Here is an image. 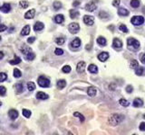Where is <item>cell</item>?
<instances>
[{"label":"cell","instance_id":"obj_11","mask_svg":"<svg viewBox=\"0 0 145 135\" xmlns=\"http://www.w3.org/2000/svg\"><path fill=\"white\" fill-rule=\"evenodd\" d=\"M11 10V5L7 3L4 4L1 7H0V11H2L3 13H9Z\"/></svg>","mask_w":145,"mask_h":135},{"label":"cell","instance_id":"obj_52","mask_svg":"<svg viewBox=\"0 0 145 135\" xmlns=\"http://www.w3.org/2000/svg\"><path fill=\"white\" fill-rule=\"evenodd\" d=\"M79 4H80V2H79V1H74V2L72 3V5H73V6H77V5H79Z\"/></svg>","mask_w":145,"mask_h":135},{"label":"cell","instance_id":"obj_22","mask_svg":"<svg viewBox=\"0 0 145 135\" xmlns=\"http://www.w3.org/2000/svg\"><path fill=\"white\" fill-rule=\"evenodd\" d=\"M88 70H89L91 73L95 74V73L98 72V68L96 67V65H94V64H91L90 66L88 67Z\"/></svg>","mask_w":145,"mask_h":135},{"label":"cell","instance_id":"obj_47","mask_svg":"<svg viewBox=\"0 0 145 135\" xmlns=\"http://www.w3.org/2000/svg\"><path fill=\"white\" fill-rule=\"evenodd\" d=\"M139 128H140V130L144 131L145 130V122H141V123L140 124V127H139Z\"/></svg>","mask_w":145,"mask_h":135},{"label":"cell","instance_id":"obj_18","mask_svg":"<svg viewBox=\"0 0 145 135\" xmlns=\"http://www.w3.org/2000/svg\"><path fill=\"white\" fill-rule=\"evenodd\" d=\"M143 104V102L140 98H135L133 100V106L134 107H140Z\"/></svg>","mask_w":145,"mask_h":135},{"label":"cell","instance_id":"obj_39","mask_svg":"<svg viewBox=\"0 0 145 135\" xmlns=\"http://www.w3.org/2000/svg\"><path fill=\"white\" fill-rule=\"evenodd\" d=\"M119 29H120V31L123 32H129L125 24H121V25L119 26Z\"/></svg>","mask_w":145,"mask_h":135},{"label":"cell","instance_id":"obj_8","mask_svg":"<svg viewBox=\"0 0 145 135\" xmlns=\"http://www.w3.org/2000/svg\"><path fill=\"white\" fill-rule=\"evenodd\" d=\"M108 58H109V53L106 52V51H104V52H102V53H100L99 55H98V58H99L102 62L106 61V59H108Z\"/></svg>","mask_w":145,"mask_h":135},{"label":"cell","instance_id":"obj_50","mask_svg":"<svg viewBox=\"0 0 145 135\" xmlns=\"http://www.w3.org/2000/svg\"><path fill=\"white\" fill-rule=\"evenodd\" d=\"M6 29H7V27L5 26V25H4V24L0 25V32H4V31H5Z\"/></svg>","mask_w":145,"mask_h":135},{"label":"cell","instance_id":"obj_20","mask_svg":"<svg viewBox=\"0 0 145 135\" xmlns=\"http://www.w3.org/2000/svg\"><path fill=\"white\" fill-rule=\"evenodd\" d=\"M87 93H88V95L90 96H94L96 94V88L94 86H90L87 90Z\"/></svg>","mask_w":145,"mask_h":135},{"label":"cell","instance_id":"obj_44","mask_svg":"<svg viewBox=\"0 0 145 135\" xmlns=\"http://www.w3.org/2000/svg\"><path fill=\"white\" fill-rule=\"evenodd\" d=\"M99 16H100L101 18L104 19V18H107V17H108V14H106L105 12H100V13H99Z\"/></svg>","mask_w":145,"mask_h":135},{"label":"cell","instance_id":"obj_3","mask_svg":"<svg viewBox=\"0 0 145 135\" xmlns=\"http://www.w3.org/2000/svg\"><path fill=\"white\" fill-rule=\"evenodd\" d=\"M38 85L42 87H48L50 86V80L44 76H41L38 77Z\"/></svg>","mask_w":145,"mask_h":135},{"label":"cell","instance_id":"obj_2","mask_svg":"<svg viewBox=\"0 0 145 135\" xmlns=\"http://www.w3.org/2000/svg\"><path fill=\"white\" fill-rule=\"evenodd\" d=\"M22 52L27 60H32L36 57L35 53L32 51V50L30 48H25L24 50H22Z\"/></svg>","mask_w":145,"mask_h":135},{"label":"cell","instance_id":"obj_51","mask_svg":"<svg viewBox=\"0 0 145 135\" xmlns=\"http://www.w3.org/2000/svg\"><path fill=\"white\" fill-rule=\"evenodd\" d=\"M140 61H141V63L145 64V53L140 57Z\"/></svg>","mask_w":145,"mask_h":135},{"label":"cell","instance_id":"obj_55","mask_svg":"<svg viewBox=\"0 0 145 135\" xmlns=\"http://www.w3.org/2000/svg\"><path fill=\"white\" fill-rule=\"evenodd\" d=\"M142 13L145 14V6H144V7H143V8H142Z\"/></svg>","mask_w":145,"mask_h":135},{"label":"cell","instance_id":"obj_24","mask_svg":"<svg viewBox=\"0 0 145 135\" xmlns=\"http://www.w3.org/2000/svg\"><path fill=\"white\" fill-rule=\"evenodd\" d=\"M97 42H98V44L101 45V46H105V44H106V39L104 38L103 36H100V37H98V39H97Z\"/></svg>","mask_w":145,"mask_h":135},{"label":"cell","instance_id":"obj_21","mask_svg":"<svg viewBox=\"0 0 145 135\" xmlns=\"http://www.w3.org/2000/svg\"><path fill=\"white\" fill-rule=\"evenodd\" d=\"M54 21H55L56 23H62L64 21V17H63V14H57L54 17Z\"/></svg>","mask_w":145,"mask_h":135},{"label":"cell","instance_id":"obj_36","mask_svg":"<svg viewBox=\"0 0 145 135\" xmlns=\"http://www.w3.org/2000/svg\"><path fill=\"white\" fill-rule=\"evenodd\" d=\"M143 72H144V68H137V69H136V75L141 76V75L143 74Z\"/></svg>","mask_w":145,"mask_h":135},{"label":"cell","instance_id":"obj_45","mask_svg":"<svg viewBox=\"0 0 145 135\" xmlns=\"http://www.w3.org/2000/svg\"><path fill=\"white\" fill-rule=\"evenodd\" d=\"M5 92H6L5 87H4V86H0V94H1V95H4V94H5Z\"/></svg>","mask_w":145,"mask_h":135},{"label":"cell","instance_id":"obj_9","mask_svg":"<svg viewBox=\"0 0 145 135\" xmlns=\"http://www.w3.org/2000/svg\"><path fill=\"white\" fill-rule=\"evenodd\" d=\"M84 68H85V62H83V61H80V62L77 64V67H76L77 72H79V73H83V72L84 71Z\"/></svg>","mask_w":145,"mask_h":135},{"label":"cell","instance_id":"obj_58","mask_svg":"<svg viewBox=\"0 0 145 135\" xmlns=\"http://www.w3.org/2000/svg\"><path fill=\"white\" fill-rule=\"evenodd\" d=\"M0 40H1V37H0Z\"/></svg>","mask_w":145,"mask_h":135},{"label":"cell","instance_id":"obj_19","mask_svg":"<svg viewBox=\"0 0 145 135\" xmlns=\"http://www.w3.org/2000/svg\"><path fill=\"white\" fill-rule=\"evenodd\" d=\"M30 32V26L29 25H26L22 29V32H21V35L23 36H26V35H28Z\"/></svg>","mask_w":145,"mask_h":135},{"label":"cell","instance_id":"obj_27","mask_svg":"<svg viewBox=\"0 0 145 135\" xmlns=\"http://www.w3.org/2000/svg\"><path fill=\"white\" fill-rule=\"evenodd\" d=\"M16 93L17 94H20L24 91V88H23V84L22 83H18L16 85Z\"/></svg>","mask_w":145,"mask_h":135},{"label":"cell","instance_id":"obj_49","mask_svg":"<svg viewBox=\"0 0 145 135\" xmlns=\"http://www.w3.org/2000/svg\"><path fill=\"white\" fill-rule=\"evenodd\" d=\"M120 0H113V4L114 5V6H118L119 4H120Z\"/></svg>","mask_w":145,"mask_h":135},{"label":"cell","instance_id":"obj_56","mask_svg":"<svg viewBox=\"0 0 145 135\" xmlns=\"http://www.w3.org/2000/svg\"><path fill=\"white\" fill-rule=\"evenodd\" d=\"M1 105H2V102H1V101H0V106H1Z\"/></svg>","mask_w":145,"mask_h":135},{"label":"cell","instance_id":"obj_30","mask_svg":"<svg viewBox=\"0 0 145 135\" xmlns=\"http://www.w3.org/2000/svg\"><path fill=\"white\" fill-rule=\"evenodd\" d=\"M21 76H22L21 71H20L18 68H15V69H14V76L16 77V78H18V77H20Z\"/></svg>","mask_w":145,"mask_h":135},{"label":"cell","instance_id":"obj_32","mask_svg":"<svg viewBox=\"0 0 145 135\" xmlns=\"http://www.w3.org/2000/svg\"><path fill=\"white\" fill-rule=\"evenodd\" d=\"M27 88L29 91H33V90H35L36 88V85H35V83H33V82H29L28 84H27Z\"/></svg>","mask_w":145,"mask_h":135},{"label":"cell","instance_id":"obj_6","mask_svg":"<svg viewBox=\"0 0 145 135\" xmlns=\"http://www.w3.org/2000/svg\"><path fill=\"white\" fill-rule=\"evenodd\" d=\"M68 29H69V31L71 33H77L78 31L80 30V26H79V24L77 23V22H72V23H70L69 24V26H68Z\"/></svg>","mask_w":145,"mask_h":135},{"label":"cell","instance_id":"obj_17","mask_svg":"<svg viewBox=\"0 0 145 135\" xmlns=\"http://www.w3.org/2000/svg\"><path fill=\"white\" fill-rule=\"evenodd\" d=\"M36 97L38 99H41V100H45V99H47L49 96H48V94L44 93V92H37V94H36Z\"/></svg>","mask_w":145,"mask_h":135},{"label":"cell","instance_id":"obj_16","mask_svg":"<svg viewBox=\"0 0 145 135\" xmlns=\"http://www.w3.org/2000/svg\"><path fill=\"white\" fill-rule=\"evenodd\" d=\"M80 45H81V40H80L79 38H75V39L71 42V46H72V48H79Z\"/></svg>","mask_w":145,"mask_h":135},{"label":"cell","instance_id":"obj_26","mask_svg":"<svg viewBox=\"0 0 145 135\" xmlns=\"http://www.w3.org/2000/svg\"><path fill=\"white\" fill-rule=\"evenodd\" d=\"M65 86H66V82H65V80H63V79H61V80H59L58 82H57V87H58L59 89L63 88Z\"/></svg>","mask_w":145,"mask_h":135},{"label":"cell","instance_id":"obj_13","mask_svg":"<svg viewBox=\"0 0 145 135\" xmlns=\"http://www.w3.org/2000/svg\"><path fill=\"white\" fill-rule=\"evenodd\" d=\"M35 14H36V10L35 9H31V10H29L28 12L26 13L25 18L26 19H33L34 16H35Z\"/></svg>","mask_w":145,"mask_h":135},{"label":"cell","instance_id":"obj_4","mask_svg":"<svg viewBox=\"0 0 145 135\" xmlns=\"http://www.w3.org/2000/svg\"><path fill=\"white\" fill-rule=\"evenodd\" d=\"M131 22L132 24L136 25V26H139V25H141L144 22V18L142 17V16H140V15L133 16L131 19Z\"/></svg>","mask_w":145,"mask_h":135},{"label":"cell","instance_id":"obj_10","mask_svg":"<svg viewBox=\"0 0 145 135\" xmlns=\"http://www.w3.org/2000/svg\"><path fill=\"white\" fill-rule=\"evenodd\" d=\"M8 115H9V117H10V119H11V120H16V119L18 117V112L16 111V110L12 109V110H10V111L8 112Z\"/></svg>","mask_w":145,"mask_h":135},{"label":"cell","instance_id":"obj_57","mask_svg":"<svg viewBox=\"0 0 145 135\" xmlns=\"http://www.w3.org/2000/svg\"><path fill=\"white\" fill-rule=\"evenodd\" d=\"M143 118H144V119H145V114H144V115H143Z\"/></svg>","mask_w":145,"mask_h":135},{"label":"cell","instance_id":"obj_34","mask_svg":"<svg viewBox=\"0 0 145 135\" xmlns=\"http://www.w3.org/2000/svg\"><path fill=\"white\" fill-rule=\"evenodd\" d=\"M119 103H120V104H122V106H128L129 105V102L127 101V100H125L124 98H122L120 99V101H119Z\"/></svg>","mask_w":145,"mask_h":135},{"label":"cell","instance_id":"obj_14","mask_svg":"<svg viewBox=\"0 0 145 135\" xmlns=\"http://www.w3.org/2000/svg\"><path fill=\"white\" fill-rule=\"evenodd\" d=\"M45 28V25H44V23L41 22H36L35 23V25H34V30L36 32H38V31H41V30H43Z\"/></svg>","mask_w":145,"mask_h":135},{"label":"cell","instance_id":"obj_28","mask_svg":"<svg viewBox=\"0 0 145 135\" xmlns=\"http://www.w3.org/2000/svg\"><path fill=\"white\" fill-rule=\"evenodd\" d=\"M20 62H21V58H19V57H15L14 59L9 61V63H10L11 65H16V64H19Z\"/></svg>","mask_w":145,"mask_h":135},{"label":"cell","instance_id":"obj_42","mask_svg":"<svg viewBox=\"0 0 145 135\" xmlns=\"http://www.w3.org/2000/svg\"><path fill=\"white\" fill-rule=\"evenodd\" d=\"M70 71H71V67L70 66L66 65V66H64L63 68V72H64V73H69Z\"/></svg>","mask_w":145,"mask_h":135},{"label":"cell","instance_id":"obj_15","mask_svg":"<svg viewBox=\"0 0 145 135\" xmlns=\"http://www.w3.org/2000/svg\"><path fill=\"white\" fill-rule=\"evenodd\" d=\"M113 46L114 48H116V49H120V48L122 47V42L121 41V40H119L118 38H115V39L113 40Z\"/></svg>","mask_w":145,"mask_h":135},{"label":"cell","instance_id":"obj_35","mask_svg":"<svg viewBox=\"0 0 145 135\" xmlns=\"http://www.w3.org/2000/svg\"><path fill=\"white\" fill-rule=\"evenodd\" d=\"M55 41H56V43L58 45H63V43H64L65 40H64V38H63V37H59V38H57V39L55 40Z\"/></svg>","mask_w":145,"mask_h":135},{"label":"cell","instance_id":"obj_29","mask_svg":"<svg viewBox=\"0 0 145 135\" xmlns=\"http://www.w3.org/2000/svg\"><path fill=\"white\" fill-rule=\"evenodd\" d=\"M131 5L133 8H137V7L140 6V1L139 0H131Z\"/></svg>","mask_w":145,"mask_h":135},{"label":"cell","instance_id":"obj_37","mask_svg":"<svg viewBox=\"0 0 145 135\" xmlns=\"http://www.w3.org/2000/svg\"><path fill=\"white\" fill-rule=\"evenodd\" d=\"M73 115H74V116H76V117H78V118L80 119V121H81L82 122H84V117L83 116V115H82L80 112H75L74 113H73Z\"/></svg>","mask_w":145,"mask_h":135},{"label":"cell","instance_id":"obj_1","mask_svg":"<svg viewBox=\"0 0 145 135\" xmlns=\"http://www.w3.org/2000/svg\"><path fill=\"white\" fill-rule=\"evenodd\" d=\"M124 119V116L122 114H118V113H114L112 114L109 117V123L111 125H118Z\"/></svg>","mask_w":145,"mask_h":135},{"label":"cell","instance_id":"obj_25","mask_svg":"<svg viewBox=\"0 0 145 135\" xmlns=\"http://www.w3.org/2000/svg\"><path fill=\"white\" fill-rule=\"evenodd\" d=\"M79 15V12L77 11V10H74V9H72V10H70V16L72 19H74L75 17H77Z\"/></svg>","mask_w":145,"mask_h":135},{"label":"cell","instance_id":"obj_33","mask_svg":"<svg viewBox=\"0 0 145 135\" xmlns=\"http://www.w3.org/2000/svg\"><path fill=\"white\" fill-rule=\"evenodd\" d=\"M54 8L55 10H59V9L62 7V4H61V2H59V1H55L54 3Z\"/></svg>","mask_w":145,"mask_h":135},{"label":"cell","instance_id":"obj_7","mask_svg":"<svg viewBox=\"0 0 145 135\" xmlns=\"http://www.w3.org/2000/svg\"><path fill=\"white\" fill-rule=\"evenodd\" d=\"M83 22L85 23L86 25H93V22H94V18L93 17V16H90V15H84L83 16Z\"/></svg>","mask_w":145,"mask_h":135},{"label":"cell","instance_id":"obj_48","mask_svg":"<svg viewBox=\"0 0 145 135\" xmlns=\"http://www.w3.org/2000/svg\"><path fill=\"white\" fill-rule=\"evenodd\" d=\"M36 40V38L35 37H30V38H28V40H27V42L28 43H33L34 41Z\"/></svg>","mask_w":145,"mask_h":135},{"label":"cell","instance_id":"obj_54","mask_svg":"<svg viewBox=\"0 0 145 135\" xmlns=\"http://www.w3.org/2000/svg\"><path fill=\"white\" fill-rule=\"evenodd\" d=\"M3 57H4V53H3L2 51H0V59L3 58Z\"/></svg>","mask_w":145,"mask_h":135},{"label":"cell","instance_id":"obj_53","mask_svg":"<svg viewBox=\"0 0 145 135\" xmlns=\"http://www.w3.org/2000/svg\"><path fill=\"white\" fill-rule=\"evenodd\" d=\"M110 89H111V90H114V89H115V85H111V86H110Z\"/></svg>","mask_w":145,"mask_h":135},{"label":"cell","instance_id":"obj_46","mask_svg":"<svg viewBox=\"0 0 145 135\" xmlns=\"http://www.w3.org/2000/svg\"><path fill=\"white\" fill-rule=\"evenodd\" d=\"M132 91H133L132 86H126V92H128V93H131Z\"/></svg>","mask_w":145,"mask_h":135},{"label":"cell","instance_id":"obj_41","mask_svg":"<svg viewBox=\"0 0 145 135\" xmlns=\"http://www.w3.org/2000/svg\"><path fill=\"white\" fill-rule=\"evenodd\" d=\"M6 78H7L6 74H5V73H0V82H3V81H5Z\"/></svg>","mask_w":145,"mask_h":135},{"label":"cell","instance_id":"obj_23","mask_svg":"<svg viewBox=\"0 0 145 135\" xmlns=\"http://www.w3.org/2000/svg\"><path fill=\"white\" fill-rule=\"evenodd\" d=\"M118 14H119V15H121V16H126L129 14V11L125 8H121L118 10Z\"/></svg>","mask_w":145,"mask_h":135},{"label":"cell","instance_id":"obj_38","mask_svg":"<svg viewBox=\"0 0 145 135\" xmlns=\"http://www.w3.org/2000/svg\"><path fill=\"white\" fill-rule=\"evenodd\" d=\"M138 67H139V65H138V61H137V60H135V59L131 60V68H137Z\"/></svg>","mask_w":145,"mask_h":135},{"label":"cell","instance_id":"obj_5","mask_svg":"<svg viewBox=\"0 0 145 135\" xmlns=\"http://www.w3.org/2000/svg\"><path fill=\"white\" fill-rule=\"evenodd\" d=\"M127 44L134 50H138L140 48V42L135 39H133V38H129L127 40Z\"/></svg>","mask_w":145,"mask_h":135},{"label":"cell","instance_id":"obj_12","mask_svg":"<svg viewBox=\"0 0 145 135\" xmlns=\"http://www.w3.org/2000/svg\"><path fill=\"white\" fill-rule=\"evenodd\" d=\"M85 9L89 12H93L96 9V4L93 3V2H90L85 5Z\"/></svg>","mask_w":145,"mask_h":135},{"label":"cell","instance_id":"obj_40","mask_svg":"<svg viewBox=\"0 0 145 135\" xmlns=\"http://www.w3.org/2000/svg\"><path fill=\"white\" fill-rule=\"evenodd\" d=\"M28 2H27V1H21V2H20V6H21V7H22V8H27V7H28Z\"/></svg>","mask_w":145,"mask_h":135},{"label":"cell","instance_id":"obj_31","mask_svg":"<svg viewBox=\"0 0 145 135\" xmlns=\"http://www.w3.org/2000/svg\"><path fill=\"white\" fill-rule=\"evenodd\" d=\"M23 115L25 117H26V118H29L31 116V111H29L27 109H24L23 110Z\"/></svg>","mask_w":145,"mask_h":135},{"label":"cell","instance_id":"obj_43","mask_svg":"<svg viewBox=\"0 0 145 135\" xmlns=\"http://www.w3.org/2000/svg\"><path fill=\"white\" fill-rule=\"evenodd\" d=\"M54 53L56 54V55H63V50L62 49H59V48H57V49H55V50H54Z\"/></svg>","mask_w":145,"mask_h":135}]
</instances>
